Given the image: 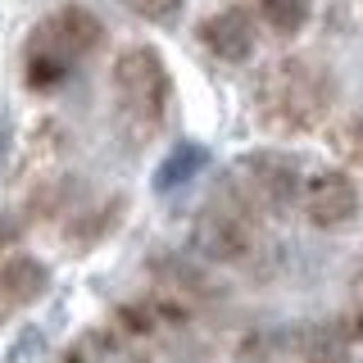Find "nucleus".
I'll return each mask as SVG.
<instances>
[{"label":"nucleus","instance_id":"nucleus-1","mask_svg":"<svg viewBox=\"0 0 363 363\" xmlns=\"http://www.w3.org/2000/svg\"><path fill=\"white\" fill-rule=\"evenodd\" d=\"M332 105H336V77L323 64L304 60V55L268 64L255 82L259 123L281 136H300V132L323 128L332 118Z\"/></svg>","mask_w":363,"mask_h":363},{"label":"nucleus","instance_id":"nucleus-2","mask_svg":"<svg viewBox=\"0 0 363 363\" xmlns=\"http://www.w3.org/2000/svg\"><path fill=\"white\" fill-rule=\"evenodd\" d=\"M105 37L100 18L82 5H60L55 14H45L28 37V86L32 91H50L68 77L82 55H91Z\"/></svg>","mask_w":363,"mask_h":363},{"label":"nucleus","instance_id":"nucleus-3","mask_svg":"<svg viewBox=\"0 0 363 363\" xmlns=\"http://www.w3.org/2000/svg\"><path fill=\"white\" fill-rule=\"evenodd\" d=\"M113 96H118L123 118L132 123L136 132H159L168 118V105H173V77H168V64L155 45H128L113 60Z\"/></svg>","mask_w":363,"mask_h":363},{"label":"nucleus","instance_id":"nucleus-4","mask_svg":"<svg viewBox=\"0 0 363 363\" xmlns=\"http://www.w3.org/2000/svg\"><path fill=\"white\" fill-rule=\"evenodd\" d=\"M259 213L245 209L241 200L227 191L223 200H209L196 218V250L209 264H250L259 255Z\"/></svg>","mask_w":363,"mask_h":363},{"label":"nucleus","instance_id":"nucleus-5","mask_svg":"<svg viewBox=\"0 0 363 363\" xmlns=\"http://www.w3.org/2000/svg\"><path fill=\"white\" fill-rule=\"evenodd\" d=\"M227 191L255 213H286L291 204L304 196V182H300V168H295L286 155L259 150V155H245L241 164L232 168Z\"/></svg>","mask_w":363,"mask_h":363},{"label":"nucleus","instance_id":"nucleus-6","mask_svg":"<svg viewBox=\"0 0 363 363\" xmlns=\"http://www.w3.org/2000/svg\"><path fill=\"white\" fill-rule=\"evenodd\" d=\"M300 204L313 227H345L359 213V186L350 182V173H336V168L332 173H313L304 182Z\"/></svg>","mask_w":363,"mask_h":363},{"label":"nucleus","instance_id":"nucleus-7","mask_svg":"<svg viewBox=\"0 0 363 363\" xmlns=\"http://www.w3.org/2000/svg\"><path fill=\"white\" fill-rule=\"evenodd\" d=\"M200 41L213 60L245 64L255 55V14L241 5H227V9H218V14H209L200 23Z\"/></svg>","mask_w":363,"mask_h":363},{"label":"nucleus","instance_id":"nucleus-8","mask_svg":"<svg viewBox=\"0 0 363 363\" xmlns=\"http://www.w3.org/2000/svg\"><path fill=\"white\" fill-rule=\"evenodd\" d=\"M45 281H50L45 264H37L32 255H9L5 264H0V323H5L9 313L28 309V304H37Z\"/></svg>","mask_w":363,"mask_h":363},{"label":"nucleus","instance_id":"nucleus-9","mask_svg":"<svg viewBox=\"0 0 363 363\" xmlns=\"http://www.w3.org/2000/svg\"><path fill=\"white\" fill-rule=\"evenodd\" d=\"M350 336L345 323H313L295 336V350H300V363H345L350 359Z\"/></svg>","mask_w":363,"mask_h":363},{"label":"nucleus","instance_id":"nucleus-10","mask_svg":"<svg viewBox=\"0 0 363 363\" xmlns=\"http://www.w3.org/2000/svg\"><path fill=\"white\" fill-rule=\"evenodd\" d=\"M259 18H264L277 37H295V32L309 23V0H259Z\"/></svg>","mask_w":363,"mask_h":363},{"label":"nucleus","instance_id":"nucleus-11","mask_svg":"<svg viewBox=\"0 0 363 363\" xmlns=\"http://www.w3.org/2000/svg\"><path fill=\"white\" fill-rule=\"evenodd\" d=\"M332 150L345 159V164H359L363 168V118H336L332 132H327Z\"/></svg>","mask_w":363,"mask_h":363},{"label":"nucleus","instance_id":"nucleus-12","mask_svg":"<svg viewBox=\"0 0 363 363\" xmlns=\"http://www.w3.org/2000/svg\"><path fill=\"white\" fill-rule=\"evenodd\" d=\"M109 332L123 336V340L150 336L155 332V304H123V309L113 313V327H109Z\"/></svg>","mask_w":363,"mask_h":363},{"label":"nucleus","instance_id":"nucleus-13","mask_svg":"<svg viewBox=\"0 0 363 363\" xmlns=\"http://www.w3.org/2000/svg\"><path fill=\"white\" fill-rule=\"evenodd\" d=\"M109 345H113V332H109V327H105V332H91V336L77 340V345L64 350V363H105Z\"/></svg>","mask_w":363,"mask_h":363},{"label":"nucleus","instance_id":"nucleus-14","mask_svg":"<svg viewBox=\"0 0 363 363\" xmlns=\"http://www.w3.org/2000/svg\"><path fill=\"white\" fill-rule=\"evenodd\" d=\"M123 5H128L132 14H141V18H168V14L182 9V0H123Z\"/></svg>","mask_w":363,"mask_h":363},{"label":"nucleus","instance_id":"nucleus-15","mask_svg":"<svg viewBox=\"0 0 363 363\" xmlns=\"http://www.w3.org/2000/svg\"><path fill=\"white\" fill-rule=\"evenodd\" d=\"M345 332L354 336V340H363V304H359V309H354V313L345 318Z\"/></svg>","mask_w":363,"mask_h":363}]
</instances>
